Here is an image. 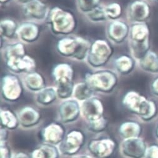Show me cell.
Listing matches in <instances>:
<instances>
[{"mask_svg":"<svg viewBox=\"0 0 158 158\" xmlns=\"http://www.w3.org/2000/svg\"><path fill=\"white\" fill-rule=\"evenodd\" d=\"M2 55L6 68L16 74H28L36 71V60L27 54L24 44L16 41L2 48Z\"/></svg>","mask_w":158,"mask_h":158,"instance_id":"1","label":"cell"},{"mask_svg":"<svg viewBox=\"0 0 158 158\" xmlns=\"http://www.w3.org/2000/svg\"><path fill=\"white\" fill-rule=\"evenodd\" d=\"M50 31L55 36L72 35L77 27V20L70 10L56 6L49 9L45 21Z\"/></svg>","mask_w":158,"mask_h":158,"instance_id":"2","label":"cell"},{"mask_svg":"<svg viewBox=\"0 0 158 158\" xmlns=\"http://www.w3.org/2000/svg\"><path fill=\"white\" fill-rule=\"evenodd\" d=\"M91 42L88 40L75 35L63 36L56 43V49L62 57L75 61H86Z\"/></svg>","mask_w":158,"mask_h":158,"instance_id":"3","label":"cell"},{"mask_svg":"<svg viewBox=\"0 0 158 158\" xmlns=\"http://www.w3.org/2000/svg\"><path fill=\"white\" fill-rule=\"evenodd\" d=\"M122 104L129 111L146 121L152 119L157 114V108L155 102L136 91L126 93L123 97Z\"/></svg>","mask_w":158,"mask_h":158,"instance_id":"4","label":"cell"},{"mask_svg":"<svg viewBox=\"0 0 158 158\" xmlns=\"http://www.w3.org/2000/svg\"><path fill=\"white\" fill-rule=\"evenodd\" d=\"M51 74L55 84L58 98L63 101L71 98L75 85L73 66L67 63H58L52 67Z\"/></svg>","mask_w":158,"mask_h":158,"instance_id":"5","label":"cell"},{"mask_svg":"<svg viewBox=\"0 0 158 158\" xmlns=\"http://www.w3.org/2000/svg\"><path fill=\"white\" fill-rule=\"evenodd\" d=\"M84 81L94 92L110 94L116 88L119 79L115 71L102 68L86 73Z\"/></svg>","mask_w":158,"mask_h":158,"instance_id":"6","label":"cell"},{"mask_svg":"<svg viewBox=\"0 0 158 158\" xmlns=\"http://www.w3.org/2000/svg\"><path fill=\"white\" fill-rule=\"evenodd\" d=\"M114 52V48L109 40L97 39L91 42L85 62L93 69H102L110 61Z\"/></svg>","mask_w":158,"mask_h":158,"instance_id":"7","label":"cell"},{"mask_svg":"<svg viewBox=\"0 0 158 158\" xmlns=\"http://www.w3.org/2000/svg\"><path fill=\"white\" fill-rule=\"evenodd\" d=\"M23 81L17 74L12 73L5 74L1 79L2 97L7 102H16L23 96Z\"/></svg>","mask_w":158,"mask_h":158,"instance_id":"8","label":"cell"},{"mask_svg":"<svg viewBox=\"0 0 158 158\" xmlns=\"http://www.w3.org/2000/svg\"><path fill=\"white\" fill-rule=\"evenodd\" d=\"M86 139V135L83 131L80 129L71 130L59 145L61 154L68 156L76 155L85 146Z\"/></svg>","mask_w":158,"mask_h":158,"instance_id":"9","label":"cell"},{"mask_svg":"<svg viewBox=\"0 0 158 158\" xmlns=\"http://www.w3.org/2000/svg\"><path fill=\"white\" fill-rule=\"evenodd\" d=\"M126 17L132 24L146 23L150 17L151 8L146 0H133L126 8Z\"/></svg>","mask_w":158,"mask_h":158,"instance_id":"10","label":"cell"},{"mask_svg":"<svg viewBox=\"0 0 158 158\" xmlns=\"http://www.w3.org/2000/svg\"><path fill=\"white\" fill-rule=\"evenodd\" d=\"M130 31V26L127 22L117 19L110 21L106 28V35L111 43L121 44L128 39Z\"/></svg>","mask_w":158,"mask_h":158,"instance_id":"11","label":"cell"},{"mask_svg":"<svg viewBox=\"0 0 158 158\" xmlns=\"http://www.w3.org/2000/svg\"><path fill=\"white\" fill-rule=\"evenodd\" d=\"M116 148V143L110 138L91 139L88 149L91 154L97 158H109L113 156Z\"/></svg>","mask_w":158,"mask_h":158,"instance_id":"12","label":"cell"},{"mask_svg":"<svg viewBox=\"0 0 158 158\" xmlns=\"http://www.w3.org/2000/svg\"><path fill=\"white\" fill-rule=\"evenodd\" d=\"M104 108L102 101L93 96L89 99L81 102V115L87 123L99 119L104 117Z\"/></svg>","mask_w":158,"mask_h":158,"instance_id":"13","label":"cell"},{"mask_svg":"<svg viewBox=\"0 0 158 158\" xmlns=\"http://www.w3.org/2000/svg\"><path fill=\"white\" fill-rule=\"evenodd\" d=\"M40 23L26 20L20 23L17 31V38L24 44H31L38 41L41 33Z\"/></svg>","mask_w":158,"mask_h":158,"instance_id":"14","label":"cell"},{"mask_svg":"<svg viewBox=\"0 0 158 158\" xmlns=\"http://www.w3.org/2000/svg\"><path fill=\"white\" fill-rule=\"evenodd\" d=\"M66 129L60 123L52 122L44 127L41 131L40 135L44 143L53 146H59L66 135Z\"/></svg>","mask_w":158,"mask_h":158,"instance_id":"15","label":"cell"},{"mask_svg":"<svg viewBox=\"0 0 158 158\" xmlns=\"http://www.w3.org/2000/svg\"><path fill=\"white\" fill-rule=\"evenodd\" d=\"M58 114L61 123L69 124L75 122L81 115V104L74 98L63 100L58 108Z\"/></svg>","mask_w":158,"mask_h":158,"instance_id":"16","label":"cell"},{"mask_svg":"<svg viewBox=\"0 0 158 158\" xmlns=\"http://www.w3.org/2000/svg\"><path fill=\"white\" fill-rule=\"evenodd\" d=\"M146 149L145 142L139 137L124 139L120 146L122 155L126 158H144Z\"/></svg>","mask_w":158,"mask_h":158,"instance_id":"17","label":"cell"},{"mask_svg":"<svg viewBox=\"0 0 158 158\" xmlns=\"http://www.w3.org/2000/svg\"><path fill=\"white\" fill-rule=\"evenodd\" d=\"M49 8L42 0H33L23 6V13L28 20L37 23L46 21Z\"/></svg>","mask_w":158,"mask_h":158,"instance_id":"18","label":"cell"},{"mask_svg":"<svg viewBox=\"0 0 158 158\" xmlns=\"http://www.w3.org/2000/svg\"><path fill=\"white\" fill-rule=\"evenodd\" d=\"M18 114L19 125L23 128H31L39 124L41 119L40 113L32 106L21 108Z\"/></svg>","mask_w":158,"mask_h":158,"instance_id":"19","label":"cell"},{"mask_svg":"<svg viewBox=\"0 0 158 158\" xmlns=\"http://www.w3.org/2000/svg\"><path fill=\"white\" fill-rule=\"evenodd\" d=\"M22 81L26 89L33 93H37L47 86L44 76L36 71L24 74Z\"/></svg>","mask_w":158,"mask_h":158,"instance_id":"20","label":"cell"},{"mask_svg":"<svg viewBox=\"0 0 158 158\" xmlns=\"http://www.w3.org/2000/svg\"><path fill=\"white\" fill-rule=\"evenodd\" d=\"M136 61L131 55H120L113 60L114 71L122 76H127L132 73L135 68Z\"/></svg>","mask_w":158,"mask_h":158,"instance_id":"21","label":"cell"},{"mask_svg":"<svg viewBox=\"0 0 158 158\" xmlns=\"http://www.w3.org/2000/svg\"><path fill=\"white\" fill-rule=\"evenodd\" d=\"M149 28L146 23H133L130 26L129 41L144 43L149 41Z\"/></svg>","mask_w":158,"mask_h":158,"instance_id":"22","label":"cell"},{"mask_svg":"<svg viewBox=\"0 0 158 158\" xmlns=\"http://www.w3.org/2000/svg\"><path fill=\"white\" fill-rule=\"evenodd\" d=\"M139 67L144 72L151 74H158V55L149 50L146 55L139 60Z\"/></svg>","mask_w":158,"mask_h":158,"instance_id":"23","label":"cell"},{"mask_svg":"<svg viewBox=\"0 0 158 158\" xmlns=\"http://www.w3.org/2000/svg\"><path fill=\"white\" fill-rule=\"evenodd\" d=\"M19 24L13 19L5 18L0 21V36L7 40H12L17 37Z\"/></svg>","mask_w":158,"mask_h":158,"instance_id":"24","label":"cell"},{"mask_svg":"<svg viewBox=\"0 0 158 158\" xmlns=\"http://www.w3.org/2000/svg\"><path fill=\"white\" fill-rule=\"evenodd\" d=\"M58 98L55 86H46L36 94V102L41 106H44L53 104Z\"/></svg>","mask_w":158,"mask_h":158,"instance_id":"25","label":"cell"},{"mask_svg":"<svg viewBox=\"0 0 158 158\" xmlns=\"http://www.w3.org/2000/svg\"><path fill=\"white\" fill-rule=\"evenodd\" d=\"M142 131L141 125L135 121H127L123 123L119 127V133L124 139L139 138Z\"/></svg>","mask_w":158,"mask_h":158,"instance_id":"26","label":"cell"},{"mask_svg":"<svg viewBox=\"0 0 158 158\" xmlns=\"http://www.w3.org/2000/svg\"><path fill=\"white\" fill-rule=\"evenodd\" d=\"M60 154L56 146L43 143L35 149L30 155L31 158H60Z\"/></svg>","mask_w":158,"mask_h":158,"instance_id":"27","label":"cell"},{"mask_svg":"<svg viewBox=\"0 0 158 158\" xmlns=\"http://www.w3.org/2000/svg\"><path fill=\"white\" fill-rule=\"evenodd\" d=\"M1 127L8 130L17 129L19 125L18 114L10 109H2L0 111Z\"/></svg>","mask_w":158,"mask_h":158,"instance_id":"28","label":"cell"},{"mask_svg":"<svg viewBox=\"0 0 158 158\" xmlns=\"http://www.w3.org/2000/svg\"><path fill=\"white\" fill-rule=\"evenodd\" d=\"M94 91L85 81L75 84L73 91V98L80 102H83L94 96Z\"/></svg>","mask_w":158,"mask_h":158,"instance_id":"29","label":"cell"},{"mask_svg":"<svg viewBox=\"0 0 158 158\" xmlns=\"http://www.w3.org/2000/svg\"><path fill=\"white\" fill-rule=\"evenodd\" d=\"M85 16L90 22L93 23H103L109 21L105 10V6L102 4L86 14Z\"/></svg>","mask_w":158,"mask_h":158,"instance_id":"30","label":"cell"},{"mask_svg":"<svg viewBox=\"0 0 158 158\" xmlns=\"http://www.w3.org/2000/svg\"><path fill=\"white\" fill-rule=\"evenodd\" d=\"M77 10L85 15L101 5V0H76Z\"/></svg>","mask_w":158,"mask_h":158,"instance_id":"31","label":"cell"},{"mask_svg":"<svg viewBox=\"0 0 158 158\" xmlns=\"http://www.w3.org/2000/svg\"><path fill=\"white\" fill-rule=\"evenodd\" d=\"M105 10L109 21L119 19L123 13L122 6L117 2H112L105 5Z\"/></svg>","mask_w":158,"mask_h":158,"instance_id":"32","label":"cell"},{"mask_svg":"<svg viewBox=\"0 0 158 158\" xmlns=\"http://www.w3.org/2000/svg\"><path fill=\"white\" fill-rule=\"evenodd\" d=\"M108 125V121L106 117H102V118L87 123L88 129L93 133H101L106 129Z\"/></svg>","mask_w":158,"mask_h":158,"instance_id":"33","label":"cell"},{"mask_svg":"<svg viewBox=\"0 0 158 158\" xmlns=\"http://www.w3.org/2000/svg\"><path fill=\"white\" fill-rule=\"evenodd\" d=\"M0 152V158H13L11 149L6 144V142H1Z\"/></svg>","mask_w":158,"mask_h":158,"instance_id":"34","label":"cell"},{"mask_svg":"<svg viewBox=\"0 0 158 158\" xmlns=\"http://www.w3.org/2000/svg\"><path fill=\"white\" fill-rule=\"evenodd\" d=\"M146 158H158V145L152 144L147 148Z\"/></svg>","mask_w":158,"mask_h":158,"instance_id":"35","label":"cell"},{"mask_svg":"<svg viewBox=\"0 0 158 158\" xmlns=\"http://www.w3.org/2000/svg\"><path fill=\"white\" fill-rule=\"evenodd\" d=\"M151 91L152 93L158 97V76L155 77L151 84Z\"/></svg>","mask_w":158,"mask_h":158,"instance_id":"36","label":"cell"},{"mask_svg":"<svg viewBox=\"0 0 158 158\" xmlns=\"http://www.w3.org/2000/svg\"><path fill=\"white\" fill-rule=\"evenodd\" d=\"M8 138V129L1 127V142H6Z\"/></svg>","mask_w":158,"mask_h":158,"instance_id":"37","label":"cell"},{"mask_svg":"<svg viewBox=\"0 0 158 158\" xmlns=\"http://www.w3.org/2000/svg\"><path fill=\"white\" fill-rule=\"evenodd\" d=\"M13 158H31V155H29L26 152H19L15 154L13 156Z\"/></svg>","mask_w":158,"mask_h":158,"instance_id":"38","label":"cell"},{"mask_svg":"<svg viewBox=\"0 0 158 158\" xmlns=\"http://www.w3.org/2000/svg\"><path fill=\"white\" fill-rule=\"evenodd\" d=\"M14 1L15 2V3H16L17 4L19 5H21V6H24L26 4L29 3L30 2L33 1V0H14Z\"/></svg>","mask_w":158,"mask_h":158,"instance_id":"39","label":"cell"},{"mask_svg":"<svg viewBox=\"0 0 158 158\" xmlns=\"http://www.w3.org/2000/svg\"><path fill=\"white\" fill-rule=\"evenodd\" d=\"M74 158H97L94 156H91L89 155H80V156H76Z\"/></svg>","mask_w":158,"mask_h":158,"instance_id":"40","label":"cell"},{"mask_svg":"<svg viewBox=\"0 0 158 158\" xmlns=\"http://www.w3.org/2000/svg\"><path fill=\"white\" fill-rule=\"evenodd\" d=\"M11 1H12V0H0V3H1V5H5L8 4Z\"/></svg>","mask_w":158,"mask_h":158,"instance_id":"41","label":"cell"},{"mask_svg":"<svg viewBox=\"0 0 158 158\" xmlns=\"http://www.w3.org/2000/svg\"><path fill=\"white\" fill-rule=\"evenodd\" d=\"M156 135L157 136V137L158 138V124L157 126V127H156Z\"/></svg>","mask_w":158,"mask_h":158,"instance_id":"42","label":"cell"},{"mask_svg":"<svg viewBox=\"0 0 158 158\" xmlns=\"http://www.w3.org/2000/svg\"><path fill=\"white\" fill-rule=\"evenodd\" d=\"M148 1H149V0H148ZM149 1H151V0H149Z\"/></svg>","mask_w":158,"mask_h":158,"instance_id":"43","label":"cell"}]
</instances>
